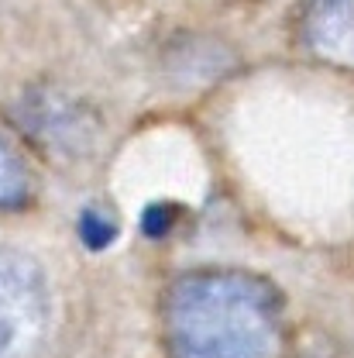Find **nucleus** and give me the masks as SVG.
I'll use <instances>...</instances> for the list:
<instances>
[{
	"label": "nucleus",
	"instance_id": "obj_1",
	"mask_svg": "<svg viewBox=\"0 0 354 358\" xmlns=\"http://www.w3.org/2000/svg\"><path fill=\"white\" fill-rule=\"evenodd\" d=\"M169 358H279L282 300L241 268L186 272L165 296Z\"/></svg>",
	"mask_w": 354,
	"mask_h": 358
},
{
	"label": "nucleus",
	"instance_id": "obj_2",
	"mask_svg": "<svg viewBox=\"0 0 354 358\" xmlns=\"http://www.w3.org/2000/svg\"><path fill=\"white\" fill-rule=\"evenodd\" d=\"M52 296L42 266L0 245V358H35L48 334Z\"/></svg>",
	"mask_w": 354,
	"mask_h": 358
},
{
	"label": "nucleus",
	"instance_id": "obj_3",
	"mask_svg": "<svg viewBox=\"0 0 354 358\" xmlns=\"http://www.w3.org/2000/svg\"><path fill=\"white\" fill-rule=\"evenodd\" d=\"M300 35L313 55L354 66V0H307Z\"/></svg>",
	"mask_w": 354,
	"mask_h": 358
},
{
	"label": "nucleus",
	"instance_id": "obj_4",
	"mask_svg": "<svg viewBox=\"0 0 354 358\" xmlns=\"http://www.w3.org/2000/svg\"><path fill=\"white\" fill-rule=\"evenodd\" d=\"M24 128L35 134L48 148H62V152H80L87 145V114L80 107H73L69 100L59 96H31L28 110H24Z\"/></svg>",
	"mask_w": 354,
	"mask_h": 358
},
{
	"label": "nucleus",
	"instance_id": "obj_5",
	"mask_svg": "<svg viewBox=\"0 0 354 358\" xmlns=\"http://www.w3.org/2000/svg\"><path fill=\"white\" fill-rule=\"evenodd\" d=\"M28 169L21 155L10 148L7 138H0V207H21L28 200Z\"/></svg>",
	"mask_w": 354,
	"mask_h": 358
},
{
	"label": "nucleus",
	"instance_id": "obj_6",
	"mask_svg": "<svg viewBox=\"0 0 354 358\" xmlns=\"http://www.w3.org/2000/svg\"><path fill=\"white\" fill-rule=\"evenodd\" d=\"M80 231H83V241L89 248H103V245H110L117 238V224L110 221L100 207H89L87 214L80 217Z\"/></svg>",
	"mask_w": 354,
	"mask_h": 358
}]
</instances>
